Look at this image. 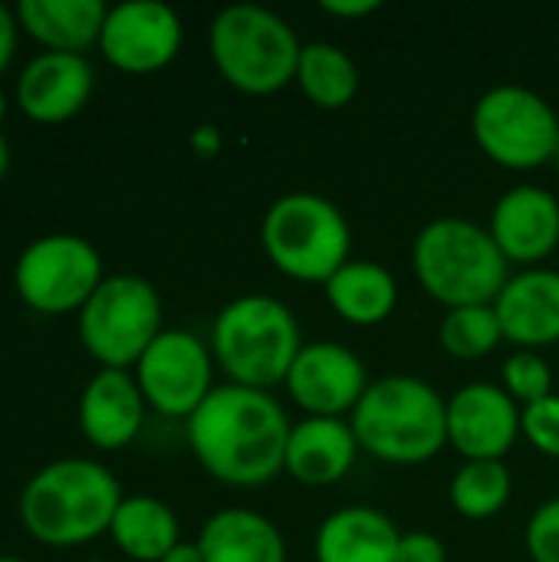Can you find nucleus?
Masks as SVG:
<instances>
[{"instance_id": "obj_27", "label": "nucleus", "mask_w": 559, "mask_h": 562, "mask_svg": "<svg viewBox=\"0 0 559 562\" xmlns=\"http://www.w3.org/2000/svg\"><path fill=\"white\" fill-rule=\"evenodd\" d=\"M438 342L455 359H484L504 342V329L494 303L488 306H458L448 310L438 326Z\"/></svg>"}, {"instance_id": "obj_18", "label": "nucleus", "mask_w": 559, "mask_h": 562, "mask_svg": "<svg viewBox=\"0 0 559 562\" xmlns=\"http://www.w3.org/2000/svg\"><path fill=\"white\" fill-rule=\"evenodd\" d=\"M504 339L517 349H547L559 342V270L530 267L507 280L494 300Z\"/></svg>"}, {"instance_id": "obj_12", "label": "nucleus", "mask_w": 559, "mask_h": 562, "mask_svg": "<svg viewBox=\"0 0 559 562\" xmlns=\"http://www.w3.org/2000/svg\"><path fill=\"white\" fill-rule=\"evenodd\" d=\"M181 16L161 0H125L109 7L99 49L122 72H158L181 49Z\"/></svg>"}, {"instance_id": "obj_10", "label": "nucleus", "mask_w": 559, "mask_h": 562, "mask_svg": "<svg viewBox=\"0 0 559 562\" xmlns=\"http://www.w3.org/2000/svg\"><path fill=\"white\" fill-rule=\"evenodd\" d=\"M102 280L99 250L76 234H46L26 244L13 267L16 296L43 316L82 310Z\"/></svg>"}, {"instance_id": "obj_25", "label": "nucleus", "mask_w": 559, "mask_h": 562, "mask_svg": "<svg viewBox=\"0 0 559 562\" xmlns=\"http://www.w3.org/2000/svg\"><path fill=\"white\" fill-rule=\"evenodd\" d=\"M297 86L313 105L343 109L359 92V69L343 46L313 40V43H303L300 63H297Z\"/></svg>"}, {"instance_id": "obj_24", "label": "nucleus", "mask_w": 559, "mask_h": 562, "mask_svg": "<svg viewBox=\"0 0 559 562\" xmlns=\"http://www.w3.org/2000/svg\"><path fill=\"white\" fill-rule=\"evenodd\" d=\"M112 543L135 562H161L181 540H178V517L175 510L148 494L122 497L112 527Z\"/></svg>"}, {"instance_id": "obj_7", "label": "nucleus", "mask_w": 559, "mask_h": 562, "mask_svg": "<svg viewBox=\"0 0 559 562\" xmlns=\"http://www.w3.org/2000/svg\"><path fill=\"white\" fill-rule=\"evenodd\" d=\"M260 244L270 263L297 283H323L353 257L346 214L323 194L290 191L277 198L260 224Z\"/></svg>"}, {"instance_id": "obj_33", "label": "nucleus", "mask_w": 559, "mask_h": 562, "mask_svg": "<svg viewBox=\"0 0 559 562\" xmlns=\"http://www.w3.org/2000/svg\"><path fill=\"white\" fill-rule=\"evenodd\" d=\"M326 13L343 16V20H356V16H369L379 10V0H323L320 3Z\"/></svg>"}, {"instance_id": "obj_31", "label": "nucleus", "mask_w": 559, "mask_h": 562, "mask_svg": "<svg viewBox=\"0 0 559 562\" xmlns=\"http://www.w3.org/2000/svg\"><path fill=\"white\" fill-rule=\"evenodd\" d=\"M395 562H448V547L428 530H412V533H402Z\"/></svg>"}, {"instance_id": "obj_38", "label": "nucleus", "mask_w": 559, "mask_h": 562, "mask_svg": "<svg viewBox=\"0 0 559 562\" xmlns=\"http://www.w3.org/2000/svg\"><path fill=\"white\" fill-rule=\"evenodd\" d=\"M550 165H557L559 168V142H557V151H554V161H550Z\"/></svg>"}, {"instance_id": "obj_28", "label": "nucleus", "mask_w": 559, "mask_h": 562, "mask_svg": "<svg viewBox=\"0 0 559 562\" xmlns=\"http://www.w3.org/2000/svg\"><path fill=\"white\" fill-rule=\"evenodd\" d=\"M504 392L517 402V405H534L554 395V372L547 366V359L540 352L530 349H517L507 362H504Z\"/></svg>"}, {"instance_id": "obj_13", "label": "nucleus", "mask_w": 559, "mask_h": 562, "mask_svg": "<svg viewBox=\"0 0 559 562\" xmlns=\"http://www.w3.org/2000/svg\"><path fill=\"white\" fill-rule=\"evenodd\" d=\"M290 398L313 418H346L369 389L362 359L339 342H303L290 375Z\"/></svg>"}, {"instance_id": "obj_26", "label": "nucleus", "mask_w": 559, "mask_h": 562, "mask_svg": "<svg viewBox=\"0 0 559 562\" xmlns=\"http://www.w3.org/2000/svg\"><path fill=\"white\" fill-rule=\"evenodd\" d=\"M511 487L504 461H465L451 477V507L465 520H491L507 507Z\"/></svg>"}, {"instance_id": "obj_15", "label": "nucleus", "mask_w": 559, "mask_h": 562, "mask_svg": "<svg viewBox=\"0 0 559 562\" xmlns=\"http://www.w3.org/2000/svg\"><path fill=\"white\" fill-rule=\"evenodd\" d=\"M507 263H540L559 247V201L547 188L517 184L504 191L488 224Z\"/></svg>"}, {"instance_id": "obj_39", "label": "nucleus", "mask_w": 559, "mask_h": 562, "mask_svg": "<svg viewBox=\"0 0 559 562\" xmlns=\"http://www.w3.org/2000/svg\"><path fill=\"white\" fill-rule=\"evenodd\" d=\"M0 562H23V560H16V557H0Z\"/></svg>"}, {"instance_id": "obj_11", "label": "nucleus", "mask_w": 559, "mask_h": 562, "mask_svg": "<svg viewBox=\"0 0 559 562\" xmlns=\"http://www.w3.org/2000/svg\"><path fill=\"white\" fill-rule=\"evenodd\" d=\"M135 382L152 412L188 422L214 392L211 346L188 329H161L135 362Z\"/></svg>"}, {"instance_id": "obj_34", "label": "nucleus", "mask_w": 559, "mask_h": 562, "mask_svg": "<svg viewBox=\"0 0 559 562\" xmlns=\"http://www.w3.org/2000/svg\"><path fill=\"white\" fill-rule=\"evenodd\" d=\"M191 148H194L201 158H214V155L221 151V128L211 125V122L198 125V128L191 132Z\"/></svg>"}, {"instance_id": "obj_21", "label": "nucleus", "mask_w": 559, "mask_h": 562, "mask_svg": "<svg viewBox=\"0 0 559 562\" xmlns=\"http://www.w3.org/2000/svg\"><path fill=\"white\" fill-rule=\"evenodd\" d=\"M204 562H287L277 524L247 507H227L204 520L198 540Z\"/></svg>"}, {"instance_id": "obj_17", "label": "nucleus", "mask_w": 559, "mask_h": 562, "mask_svg": "<svg viewBox=\"0 0 559 562\" xmlns=\"http://www.w3.org/2000/svg\"><path fill=\"white\" fill-rule=\"evenodd\" d=\"M145 395L132 372L99 369L79 395V428L99 451L132 445L145 425Z\"/></svg>"}, {"instance_id": "obj_19", "label": "nucleus", "mask_w": 559, "mask_h": 562, "mask_svg": "<svg viewBox=\"0 0 559 562\" xmlns=\"http://www.w3.org/2000/svg\"><path fill=\"white\" fill-rule=\"evenodd\" d=\"M359 451L362 448L346 418L306 415L290 428L283 474H290L306 487H329L353 471Z\"/></svg>"}, {"instance_id": "obj_16", "label": "nucleus", "mask_w": 559, "mask_h": 562, "mask_svg": "<svg viewBox=\"0 0 559 562\" xmlns=\"http://www.w3.org/2000/svg\"><path fill=\"white\" fill-rule=\"evenodd\" d=\"M96 86V72L86 56L40 53L16 76V105L26 119L56 125L82 112Z\"/></svg>"}, {"instance_id": "obj_6", "label": "nucleus", "mask_w": 559, "mask_h": 562, "mask_svg": "<svg viewBox=\"0 0 559 562\" xmlns=\"http://www.w3.org/2000/svg\"><path fill=\"white\" fill-rule=\"evenodd\" d=\"M208 49L227 86L247 95H273L297 79L303 43L280 13L260 3H234L211 20Z\"/></svg>"}, {"instance_id": "obj_1", "label": "nucleus", "mask_w": 559, "mask_h": 562, "mask_svg": "<svg viewBox=\"0 0 559 562\" xmlns=\"http://www.w3.org/2000/svg\"><path fill=\"white\" fill-rule=\"evenodd\" d=\"M198 464L221 484L264 487L283 474L293 422L260 389L214 385L204 405L185 422Z\"/></svg>"}, {"instance_id": "obj_37", "label": "nucleus", "mask_w": 559, "mask_h": 562, "mask_svg": "<svg viewBox=\"0 0 559 562\" xmlns=\"http://www.w3.org/2000/svg\"><path fill=\"white\" fill-rule=\"evenodd\" d=\"M3 115H7V95H3V89H0V122H3Z\"/></svg>"}, {"instance_id": "obj_8", "label": "nucleus", "mask_w": 559, "mask_h": 562, "mask_svg": "<svg viewBox=\"0 0 559 562\" xmlns=\"http://www.w3.org/2000/svg\"><path fill=\"white\" fill-rule=\"evenodd\" d=\"M161 336V296L135 273H115L99 283L79 310V339L102 369L135 366Z\"/></svg>"}, {"instance_id": "obj_32", "label": "nucleus", "mask_w": 559, "mask_h": 562, "mask_svg": "<svg viewBox=\"0 0 559 562\" xmlns=\"http://www.w3.org/2000/svg\"><path fill=\"white\" fill-rule=\"evenodd\" d=\"M16 53V13L0 3V72L10 66Z\"/></svg>"}, {"instance_id": "obj_3", "label": "nucleus", "mask_w": 559, "mask_h": 562, "mask_svg": "<svg viewBox=\"0 0 559 562\" xmlns=\"http://www.w3.org/2000/svg\"><path fill=\"white\" fill-rule=\"evenodd\" d=\"M362 451L385 464H425L448 448V398L415 375L369 382L349 415Z\"/></svg>"}, {"instance_id": "obj_9", "label": "nucleus", "mask_w": 559, "mask_h": 562, "mask_svg": "<svg viewBox=\"0 0 559 562\" xmlns=\"http://www.w3.org/2000/svg\"><path fill=\"white\" fill-rule=\"evenodd\" d=\"M478 148L501 168L534 171L554 161L559 142L557 109L527 86H494L471 112Z\"/></svg>"}, {"instance_id": "obj_35", "label": "nucleus", "mask_w": 559, "mask_h": 562, "mask_svg": "<svg viewBox=\"0 0 559 562\" xmlns=\"http://www.w3.org/2000/svg\"><path fill=\"white\" fill-rule=\"evenodd\" d=\"M161 562H204V553L198 543H178Z\"/></svg>"}, {"instance_id": "obj_14", "label": "nucleus", "mask_w": 559, "mask_h": 562, "mask_svg": "<svg viewBox=\"0 0 559 562\" xmlns=\"http://www.w3.org/2000/svg\"><path fill=\"white\" fill-rule=\"evenodd\" d=\"M517 402L494 382H468L448 398V445L465 461H504L521 435Z\"/></svg>"}, {"instance_id": "obj_30", "label": "nucleus", "mask_w": 559, "mask_h": 562, "mask_svg": "<svg viewBox=\"0 0 559 562\" xmlns=\"http://www.w3.org/2000/svg\"><path fill=\"white\" fill-rule=\"evenodd\" d=\"M524 543L534 562H559V497L544 501L534 510Z\"/></svg>"}, {"instance_id": "obj_36", "label": "nucleus", "mask_w": 559, "mask_h": 562, "mask_svg": "<svg viewBox=\"0 0 559 562\" xmlns=\"http://www.w3.org/2000/svg\"><path fill=\"white\" fill-rule=\"evenodd\" d=\"M7 168H10V145H7V138L0 135V181H3V175H7Z\"/></svg>"}, {"instance_id": "obj_4", "label": "nucleus", "mask_w": 559, "mask_h": 562, "mask_svg": "<svg viewBox=\"0 0 559 562\" xmlns=\"http://www.w3.org/2000/svg\"><path fill=\"white\" fill-rule=\"evenodd\" d=\"M300 349L303 339L293 310L267 293L231 300L211 326V356L231 385L260 392L283 385Z\"/></svg>"}, {"instance_id": "obj_29", "label": "nucleus", "mask_w": 559, "mask_h": 562, "mask_svg": "<svg viewBox=\"0 0 559 562\" xmlns=\"http://www.w3.org/2000/svg\"><path fill=\"white\" fill-rule=\"evenodd\" d=\"M521 435L547 458H559V395L534 402L521 415Z\"/></svg>"}, {"instance_id": "obj_20", "label": "nucleus", "mask_w": 559, "mask_h": 562, "mask_svg": "<svg viewBox=\"0 0 559 562\" xmlns=\"http://www.w3.org/2000/svg\"><path fill=\"white\" fill-rule=\"evenodd\" d=\"M402 533L376 507H339L316 530V562H395Z\"/></svg>"}, {"instance_id": "obj_5", "label": "nucleus", "mask_w": 559, "mask_h": 562, "mask_svg": "<svg viewBox=\"0 0 559 562\" xmlns=\"http://www.w3.org/2000/svg\"><path fill=\"white\" fill-rule=\"evenodd\" d=\"M412 270L428 296L458 306H488L511 280V263L491 231L465 217L425 224L412 244Z\"/></svg>"}, {"instance_id": "obj_23", "label": "nucleus", "mask_w": 559, "mask_h": 562, "mask_svg": "<svg viewBox=\"0 0 559 562\" xmlns=\"http://www.w3.org/2000/svg\"><path fill=\"white\" fill-rule=\"evenodd\" d=\"M326 300L353 326H379L399 306V283L376 260H349L326 280Z\"/></svg>"}, {"instance_id": "obj_2", "label": "nucleus", "mask_w": 559, "mask_h": 562, "mask_svg": "<svg viewBox=\"0 0 559 562\" xmlns=\"http://www.w3.org/2000/svg\"><path fill=\"white\" fill-rule=\"evenodd\" d=\"M122 504L112 471L89 458H63L40 468L20 497V520L43 547H82L109 533Z\"/></svg>"}, {"instance_id": "obj_22", "label": "nucleus", "mask_w": 559, "mask_h": 562, "mask_svg": "<svg viewBox=\"0 0 559 562\" xmlns=\"http://www.w3.org/2000/svg\"><path fill=\"white\" fill-rule=\"evenodd\" d=\"M109 7L102 0H20L16 23L46 46V53H76L99 46Z\"/></svg>"}]
</instances>
